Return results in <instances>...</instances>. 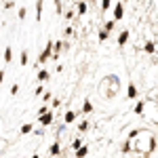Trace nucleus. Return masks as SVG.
Masks as SVG:
<instances>
[{"mask_svg":"<svg viewBox=\"0 0 158 158\" xmlns=\"http://www.w3.org/2000/svg\"><path fill=\"white\" fill-rule=\"evenodd\" d=\"M78 129H80V131H86V129H89V122H86V120H82L80 124H78Z\"/></svg>","mask_w":158,"mask_h":158,"instance_id":"13","label":"nucleus"},{"mask_svg":"<svg viewBox=\"0 0 158 158\" xmlns=\"http://www.w3.org/2000/svg\"><path fill=\"white\" fill-rule=\"evenodd\" d=\"M143 51H146L148 55H154V53L158 51V44L154 42V40H146V42H143Z\"/></svg>","mask_w":158,"mask_h":158,"instance_id":"4","label":"nucleus"},{"mask_svg":"<svg viewBox=\"0 0 158 158\" xmlns=\"http://www.w3.org/2000/svg\"><path fill=\"white\" fill-rule=\"evenodd\" d=\"M82 112H85V114H91V112H93V103H91L89 99H86L85 106H82Z\"/></svg>","mask_w":158,"mask_h":158,"instance_id":"8","label":"nucleus"},{"mask_svg":"<svg viewBox=\"0 0 158 158\" xmlns=\"http://www.w3.org/2000/svg\"><path fill=\"white\" fill-rule=\"evenodd\" d=\"M114 27H116V21H114V19H110V21H106V25H103V30H106L108 34H112V32H114Z\"/></svg>","mask_w":158,"mask_h":158,"instance_id":"6","label":"nucleus"},{"mask_svg":"<svg viewBox=\"0 0 158 158\" xmlns=\"http://www.w3.org/2000/svg\"><path fill=\"white\" fill-rule=\"evenodd\" d=\"M65 120L74 122V120H76V112H68V114H65Z\"/></svg>","mask_w":158,"mask_h":158,"instance_id":"11","label":"nucleus"},{"mask_svg":"<svg viewBox=\"0 0 158 158\" xmlns=\"http://www.w3.org/2000/svg\"><path fill=\"white\" fill-rule=\"evenodd\" d=\"M78 13H80V15L86 13V2H78Z\"/></svg>","mask_w":158,"mask_h":158,"instance_id":"12","label":"nucleus"},{"mask_svg":"<svg viewBox=\"0 0 158 158\" xmlns=\"http://www.w3.org/2000/svg\"><path fill=\"white\" fill-rule=\"evenodd\" d=\"M86 154H89V148H78V150H76V158H85Z\"/></svg>","mask_w":158,"mask_h":158,"instance_id":"7","label":"nucleus"},{"mask_svg":"<svg viewBox=\"0 0 158 158\" xmlns=\"http://www.w3.org/2000/svg\"><path fill=\"white\" fill-rule=\"evenodd\" d=\"M110 6H112V0H101V11H103V13L108 11Z\"/></svg>","mask_w":158,"mask_h":158,"instance_id":"9","label":"nucleus"},{"mask_svg":"<svg viewBox=\"0 0 158 158\" xmlns=\"http://www.w3.org/2000/svg\"><path fill=\"white\" fill-rule=\"evenodd\" d=\"M129 38H131V30H129V27H127V30H120V34H118V38H116L118 47H127Z\"/></svg>","mask_w":158,"mask_h":158,"instance_id":"1","label":"nucleus"},{"mask_svg":"<svg viewBox=\"0 0 158 158\" xmlns=\"http://www.w3.org/2000/svg\"><path fill=\"white\" fill-rule=\"evenodd\" d=\"M127 97H129V101H131V99H137V86H135L133 82H129V89H127Z\"/></svg>","mask_w":158,"mask_h":158,"instance_id":"5","label":"nucleus"},{"mask_svg":"<svg viewBox=\"0 0 158 158\" xmlns=\"http://www.w3.org/2000/svg\"><path fill=\"white\" fill-rule=\"evenodd\" d=\"M120 2H122V4H127V2H129V0H120Z\"/></svg>","mask_w":158,"mask_h":158,"instance_id":"14","label":"nucleus"},{"mask_svg":"<svg viewBox=\"0 0 158 158\" xmlns=\"http://www.w3.org/2000/svg\"><path fill=\"white\" fill-rule=\"evenodd\" d=\"M146 106H148V99H139L137 103H135V108H133V114L135 116H143V112H146Z\"/></svg>","mask_w":158,"mask_h":158,"instance_id":"3","label":"nucleus"},{"mask_svg":"<svg viewBox=\"0 0 158 158\" xmlns=\"http://www.w3.org/2000/svg\"><path fill=\"white\" fill-rule=\"evenodd\" d=\"M122 17H124V4H122V2H116V4H114V15H112V19H114V21H120Z\"/></svg>","mask_w":158,"mask_h":158,"instance_id":"2","label":"nucleus"},{"mask_svg":"<svg viewBox=\"0 0 158 158\" xmlns=\"http://www.w3.org/2000/svg\"><path fill=\"white\" fill-rule=\"evenodd\" d=\"M108 38H110V34L106 32V30H101V32H99V40H101V42H106Z\"/></svg>","mask_w":158,"mask_h":158,"instance_id":"10","label":"nucleus"}]
</instances>
